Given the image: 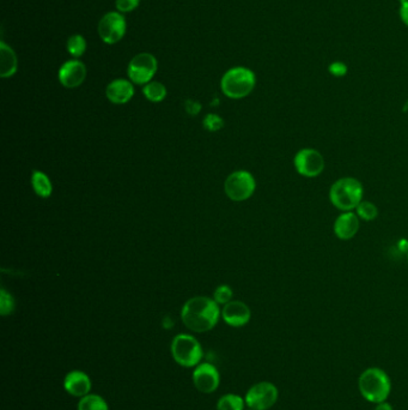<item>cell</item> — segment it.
<instances>
[{"label": "cell", "instance_id": "1", "mask_svg": "<svg viewBox=\"0 0 408 410\" xmlns=\"http://www.w3.org/2000/svg\"><path fill=\"white\" fill-rule=\"evenodd\" d=\"M220 314L218 304L206 297L189 299L181 311L183 324L194 333H206L213 329L218 323Z\"/></svg>", "mask_w": 408, "mask_h": 410}, {"label": "cell", "instance_id": "2", "mask_svg": "<svg viewBox=\"0 0 408 410\" xmlns=\"http://www.w3.org/2000/svg\"><path fill=\"white\" fill-rule=\"evenodd\" d=\"M358 389L363 399L378 404L388 399L392 391V382L388 373L382 368H366L359 375Z\"/></svg>", "mask_w": 408, "mask_h": 410}, {"label": "cell", "instance_id": "3", "mask_svg": "<svg viewBox=\"0 0 408 410\" xmlns=\"http://www.w3.org/2000/svg\"><path fill=\"white\" fill-rule=\"evenodd\" d=\"M362 182L352 177L340 178L333 182L329 190V201L332 205L340 211H353L363 201Z\"/></svg>", "mask_w": 408, "mask_h": 410}, {"label": "cell", "instance_id": "4", "mask_svg": "<svg viewBox=\"0 0 408 410\" xmlns=\"http://www.w3.org/2000/svg\"><path fill=\"white\" fill-rule=\"evenodd\" d=\"M256 84V77L253 71L236 66L224 74L220 87L224 95L234 100H239L248 96L254 90Z\"/></svg>", "mask_w": 408, "mask_h": 410}, {"label": "cell", "instance_id": "5", "mask_svg": "<svg viewBox=\"0 0 408 410\" xmlns=\"http://www.w3.org/2000/svg\"><path fill=\"white\" fill-rule=\"evenodd\" d=\"M174 360L183 367H196L200 364L203 348L196 337L180 333L171 342Z\"/></svg>", "mask_w": 408, "mask_h": 410}, {"label": "cell", "instance_id": "6", "mask_svg": "<svg viewBox=\"0 0 408 410\" xmlns=\"http://www.w3.org/2000/svg\"><path fill=\"white\" fill-rule=\"evenodd\" d=\"M293 166L297 173L305 178H317L326 167L324 157L320 151L312 148H305L297 151Z\"/></svg>", "mask_w": 408, "mask_h": 410}, {"label": "cell", "instance_id": "7", "mask_svg": "<svg viewBox=\"0 0 408 410\" xmlns=\"http://www.w3.org/2000/svg\"><path fill=\"white\" fill-rule=\"evenodd\" d=\"M256 182L253 175L246 170H237L225 180V194L235 201H246L255 192Z\"/></svg>", "mask_w": 408, "mask_h": 410}, {"label": "cell", "instance_id": "8", "mask_svg": "<svg viewBox=\"0 0 408 410\" xmlns=\"http://www.w3.org/2000/svg\"><path fill=\"white\" fill-rule=\"evenodd\" d=\"M157 59L151 53H139L128 64V74L132 83L145 85L157 72Z\"/></svg>", "mask_w": 408, "mask_h": 410}, {"label": "cell", "instance_id": "9", "mask_svg": "<svg viewBox=\"0 0 408 410\" xmlns=\"http://www.w3.org/2000/svg\"><path fill=\"white\" fill-rule=\"evenodd\" d=\"M279 391L273 383L260 382L246 392V404L253 410H268L277 403Z\"/></svg>", "mask_w": 408, "mask_h": 410}, {"label": "cell", "instance_id": "10", "mask_svg": "<svg viewBox=\"0 0 408 410\" xmlns=\"http://www.w3.org/2000/svg\"><path fill=\"white\" fill-rule=\"evenodd\" d=\"M128 23L121 12L112 11L106 13L98 23V34L103 43L114 45L119 43L126 34Z\"/></svg>", "mask_w": 408, "mask_h": 410}, {"label": "cell", "instance_id": "11", "mask_svg": "<svg viewBox=\"0 0 408 410\" xmlns=\"http://www.w3.org/2000/svg\"><path fill=\"white\" fill-rule=\"evenodd\" d=\"M193 382L198 390L203 394H211L220 387V372L208 362L199 364L193 373Z\"/></svg>", "mask_w": 408, "mask_h": 410}, {"label": "cell", "instance_id": "12", "mask_svg": "<svg viewBox=\"0 0 408 410\" xmlns=\"http://www.w3.org/2000/svg\"><path fill=\"white\" fill-rule=\"evenodd\" d=\"M59 81L65 88L74 89L85 81L86 66L81 60L74 59L64 62L59 70Z\"/></svg>", "mask_w": 408, "mask_h": 410}, {"label": "cell", "instance_id": "13", "mask_svg": "<svg viewBox=\"0 0 408 410\" xmlns=\"http://www.w3.org/2000/svg\"><path fill=\"white\" fill-rule=\"evenodd\" d=\"M359 220L361 218L353 211H345V213L340 214L333 226L335 236L340 240H351L359 232V228H361Z\"/></svg>", "mask_w": 408, "mask_h": 410}, {"label": "cell", "instance_id": "14", "mask_svg": "<svg viewBox=\"0 0 408 410\" xmlns=\"http://www.w3.org/2000/svg\"><path fill=\"white\" fill-rule=\"evenodd\" d=\"M222 317L227 326L241 328L251 321V309L242 301H230L224 306Z\"/></svg>", "mask_w": 408, "mask_h": 410}, {"label": "cell", "instance_id": "15", "mask_svg": "<svg viewBox=\"0 0 408 410\" xmlns=\"http://www.w3.org/2000/svg\"><path fill=\"white\" fill-rule=\"evenodd\" d=\"M64 389L74 397H84L91 390V379L81 371H71L64 379Z\"/></svg>", "mask_w": 408, "mask_h": 410}, {"label": "cell", "instance_id": "16", "mask_svg": "<svg viewBox=\"0 0 408 410\" xmlns=\"http://www.w3.org/2000/svg\"><path fill=\"white\" fill-rule=\"evenodd\" d=\"M106 95L113 104L123 105L128 104L135 95V87L132 84V82L120 78L109 83L106 89Z\"/></svg>", "mask_w": 408, "mask_h": 410}, {"label": "cell", "instance_id": "17", "mask_svg": "<svg viewBox=\"0 0 408 410\" xmlns=\"http://www.w3.org/2000/svg\"><path fill=\"white\" fill-rule=\"evenodd\" d=\"M18 60L15 50L4 41L0 43V76L3 78L12 77L17 72Z\"/></svg>", "mask_w": 408, "mask_h": 410}, {"label": "cell", "instance_id": "18", "mask_svg": "<svg viewBox=\"0 0 408 410\" xmlns=\"http://www.w3.org/2000/svg\"><path fill=\"white\" fill-rule=\"evenodd\" d=\"M31 184H33L35 192L40 197L48 198L52 194L53 186H52L50 178L43 172L34 170L33 175H31Z\"/></svg>", "mask_w": 408, "mask_h": 410}, {"label": "cell", "instance_id": "19", "mask_svg": "<svg viewBox=\"0 0 408 410\" xmlns=\"http://www.w3.org/2000/svg\"><path fill=\"white\" fill-rule=\"evenodd\" d=\"M143 94L151 102H161L166 96V87L159 82H150L144 85Z\"/></svg>", "mask_w": 408, "mask_h": 410}, {"label": "cell", "instance_id": "20", "mask_svg": "<svg viewBox=\"0 0 408 410\" xmlns=\"http://www.w3.org/2000/svg\"><path fill=\"white\" fill-rule=\"evenodd\" d=\"M78 410H109V406L103 397L89 394L81 397L78 403Z\"/></svg>", "mask_w": 408, "mask_h": 410}, {"label": "cell", "instance_id": "21", "mask_svg": "<svg viewBox=\"0 0 408 410\" xmlns=\"http://www.w3.org/2000/svg\"><path fill=\"white\" fill-rule=\"evenodd\" d=\"M246 401L239 395L229 394L220 399L217 403V410H244Z\"/></svg>", "mask_w": 408, "mask_h": 410}, {"label": "cell", "instance_id": "22", "mask_svg": "<svg viewBox=\"0 0 408 410\" xmlns=\"http://www.w3.org/2000/svg\"><path fill=\"white\" fill-rule=\"evenodd\" d=\"M354 211H356L357 216H358L361 220L366 221V222L376 220L378 217V206H376L373 201H361Z\"/></svg>", "mask_w": 408, "mask_h": 410}, {"label": "cell", "instance_id": "23", "mask_svg": "<svg viewBox=\"0 0 408 410\" xmlns=\"http://www.w3.org/2000/svg\"><path fill=\"white\" fill-rule=\"evenodd\" d=\"M66 48L69 50V55L74 57V58L81 57V55H84L85 50H86V40L83 36L79 35V34H74V35L71 36L67 40Z\"/></svg>", "mask_w": 408, "mask_h": 410}, {"label": "cell", "instance_id": "24", "mask_svg": "<svg viewBox=\"0 0 408 410\" xmlns=\"http://www.w3.org/2000/svg\"><path fill=\"white\" fill-rule=\"evenodd\" d=\"M15 311V300L5 289L0 290V314L8 316Z\"/></svg>", "mask_w": 408, "mask_h": 410}, {"label": "cell", "instance_id": "25", "mask_svg": "<svg viewBox=\"0 0 408 410\" xmlns=\"http://www.w3.org/2000/svg\"><path fill=\"white\" fill-rule=\"evenodd\" d=\"M204 126L208 131H220V128H223L224 121L217 114H208L205 116Z\"/></svg>", "mask_w": 408, "mask_h": 410}, {"label": "cell", "instance_id": "26", "mask_svg": "<svg viewBox=\"0 0 408 410\" xmlns=\"http://www.w3.org/2000/svg\"><path fill=\"white\" fill-rule=\"evenodd\" d=\"M232 298V290L229 286H220L215 292V301L217 304H224L227 305V302H230Z\"/></svg>", "mask_w": 408, "mask_h": 410}, {"label": "cell", "instance_id": "27", "mask_svg": "<svg viewBox=\"0 0 408 410\" xmlns=\"http://www.w3.org/2000/svg\"><path fill=\"white\" fill-rule=\"evenodd\" d=\"M140 0H115L116 9L121 13L132 12L138 8Z\"/></svg>", "mask_w": 408, "mask_h": 410}, {"label": "cell", "instance_id": "28", "mask_svg": "<svg viewBox=\"0 0 408 410\" xmlns=\"http://www.w3.org/2000/svg\"><path fill=\"white\" fill-rule=\"evenodd\" d=\"M328 70L334 77H344L347 74L348 69H347L346 64H344L343 62H332Z\"/></svg>", "mask_w": 408, "mask_h": 410}, {"label": "cell", "instance_id": "29", "mask_svg": "<svg viewBox=\"0 0 408 410\" xmlns=\"http://www.w3.org/2000/svg\"><path fill=\"white\" fill-rule=\"evenodd\" d=\"M186 111L191 116H197L198 113L200 112L201 105L199 102L194 100H187L185 104Z\"/></svg>", "mask_w": 408, "mask_h": 410}, {"label": "cell", "instance_id": "30", "mask_svg": "<svg viewBox=\"0 0 408 410\" xmlns=\"http://www.w3.org/2000/svg\"><path fill=\"white\" fill-rule=\"evenodd\" d=\"M400 17L404 26L408 27V0L401 1Z\"/></svg>", "mask_w": 408, "mask_h": 410}, {"label": "cell", "instance_id": "31", "mask_svg": "<svg viewBox=\"0 0 408 410\" xmlns=\"http://www.w3.org/2000/svg\"><path fill=\"white\" fill-rule=\"evenodd\" d=\"M375 410H394V409L393 406H392V404H389V403L387 402V401H385V402L378 403V404H376V408H375Z\"/></svg>", "mask_w": 408, "mask_h": 410}, {"label": "cell", "instance_id": "32", "mask_svg": "<svg viewBox=\"0 0 408 410\" xmlns=\"http://www.w3.org/2000/svg\"><path fill=\"white\" fill-rule=\"evenodd\" d=\"M246 410H253V409H251V408H248V409H246Z\"/></svg>", "mask_w": 408, "mask_h": 410}, {"label": "cell", "instance_id": "33", "mask_svg": "<svg viewBox=\"0 0 408 410\" xmlns=\"http://www.w3.org/2000/svg\"><path fill=\"white\" fill-rule=\"evenodd\" d=\"M407 260H408V252H407Z\"/></svg>", "mask_w": 408, "mask_h": 410}]
</instances>
